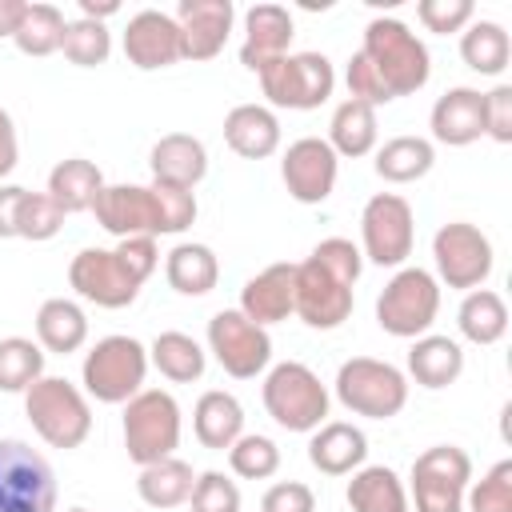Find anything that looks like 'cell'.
<instances>
[{
    "label": "cell",
    "instance_id": "38",
    "mask_svg": "<svg viewBox=\"0 0 512 512\" xmlns=\"http://www.w3.org/2000/svg\"><path fill=\"white\" fill-rule=\"evenodd\" d=\"M64 28H68L64 12H60L56 4H48V0H36V4H28V12H24V20H20L12 44H16L24 56H52V52H60V44H64Z\"/></svg>",
    "mask_w": 512,
    "mask_h": 512
},
{
    "label": "cell",
    "instance_id": "51",
    "mask_svg": "<svg viewBox=\"0 0 512 512\" xmlns=\"http://www.w3.org/2000/svg\"><path fill=\"white\" fill-rule=\"evenodd\" d=\"M116 256H120V264H124L140 284L160 268L156 236H128V240H116Z\"/></svg>",
    "mask_w": 512,
    "mask_h": 512
},
{
    "label": "cell",
    "instance_id": "1",
    "mask_svg": "<svg viewBox=\"0 0 512 512\" xmlns=\"http://www.w3.org/2000/svg\"><path fill=\"white\" fill-rule=\"evenodd\" d=\"M360 52L368 56V64L380 72V80L388 84L392 100L396 96H412L428 84L432 76V56L424 48V40L396 16H376L364 28V44Z\"/></svg>",
    "mask_w": 512,
    "mask_h": 512
},
{
    "label": "cell",
    "instance_id": "41",
    "mask_svg": "<svg viewBox=\"0 0 512 512\" xmlns=\"http://www.w3.org/2000/svg\"><path fill=\"white\" fill-rule=\"evenodd\" d=\"M228 468L240 476V480H268L276 476L280 468V448L276 440L260 436V432H244L232 448H228Z\"/></svg>",
    "mask_w": 512,
    "mask_h": 512
},
{
    "label": "cell",
    "instance_id": "18",
    "mask_svg": "<svg viewBox=\"0 0 512 512\" xmlns=\"http://www.w3.org/2000/svg\"><path fill=\"white\" fill-rule=\"evenodd\" d=\"M124 56H128V64L140 68V72L172 68L176 60H184L176 16H168V12H160V8H140V12H132L128 24H124Z\"/></svg>",
    "mask_w": 512,
    "mask_h": 512
},
{
    "label": "cell",
    "instance_id": "11",
    "mask_svg": "<svg viewBox=\"0 0 512 512\" xmlns=\"http://www.w3.org/2000/svg\"><path fill=\"white\" fill-rule=\"evenodd\" d=\"M432 260H436V284L472 292V288H484V280L492 276L496 252H492V240L476 224L448 220L432 236Z\"/></svg>",
    "mask_w": 512,
    "mask_h": 512
},
{
    "label": "cell",
    "instance_id": "37",
    "mask_svg": "<svg viewBox=\"0 0 512 512\" xmlns=\"http://www.w3.org/2000/svg\"><path fill=\"white\" fill-rule=\"evenodd\" d=\"M460 60L480 76H500L512 60V40L496 20H472L460 32Z\"/></svg>",
    "mask_w": 512,
    "mask_h": 512
},
{
    "label": "cell",
    "instance_id": "48",
    "mask_svg": "<svg viewBox=\"0 0 512 512\" xmlns=\"http://www.w3.org/2000/svg\"><path fill=\"white\" fill-rule=\"evenodd\" d=\"M156 200H160V220H164V236H180L196 224V192L188 188H168V184H152Z\"/></svg>",
    "mask_w": 512,
    "mask_h": 512
},
{
    "label": "cell",
    "instance_id": "24",
    "mask_svg": "<svg viewBox=\"0 0 512 512\" xmlns=\"http://www.w3.org/2000/svg\"><path fill=\"white\" fill-rule=\"evenodd\" d=\"M308 460L324 476H352L368 460V436L348 420H324L308 432Z\"/></svg>",
    "mask_w": 512,
    "mask_h": 512
},
{
    "label": "cell",
    "instance_id": "33",
    "mask_svg": "<svg viewBox=\"0 0 512 512\" xmlns=\"http://www.w3.org/2000/svg\"><path fill=\"white\" fill-rule=\"evenodd\" d=\"M456 328H460V336L468 344H480V348L504 340V332H508V304H504V296L492 292V288L464 292V300L456 308Z\"/></svg>",
    "mask_w": 512,
    "mask_h": 512
},
{
    "label": "cell",
    "instance_id": "44",
    "mask_svg": "<svg viewBox=\"0 0 512 512\" xmlns=\"http://www.w3.org/2000/svg\"><path fill=\"white\" fill-rule=\"evenodd\" d=\"M188 508L192 512H240V488L232 476L208 468L196 476L192 484V496H188Z\"/></svg>",
    "mask_w": 512,
    "mask_h": 512
},
{
    "label": "cell",
    "instance_id": "13",
    "mask_svg": "<svg viewBox=\"0 0 512 512\" xmlns=\"http://www.w3.org/2000/svg\"><path fill=\"white\" fill-rule=\"evenodd\" d=\"M208 352L232 380H256L272 364V336L240 308H220L208 320Z\"/></svg>",
    "mask_w": 512,
    "mask_h": 512
},
{
    "label": "cell",
    "instance_id": "14",
    "mask_svg": "<svg viewBox=\"0 0 512 512\" xmlns=\"http://www.w3.org/2000/svg\"><path fill=\"white\" fill-rule=\"evenodd\" d=\"M68 284L80 300L96 308H128L140 296V280L120 264L116 248H80L68 264Z\"/></svg>",
    "mask_w": 512,
    "mask_h": 512
},
{
    "label": "cell",
    "instance_id": "23",
    "mask_svg": "<svg viewBox=\"0 0 512 512\" xmlns=\"http://www.w3.org/2000/svg\"><path fill=\"white\" fill-rule=\"evenodd\" d=\"M148 168H152V184H168V188H188L192 192L208 176V148L192 132H168V136H160L152 144Z\"/></svg>",
    "mask_w": 512,
    "mask_h": 512
},
{
    "label": "cell",
    "instance_id": "39",
    "mask_svg": "<svg viewBox=\"0 0 512 512\" xmlns=\"http://www.w3.org/2000/svg\"><path fill=\"white\" fill-rule=\"evenodd\" d=\"M44 348L28 336H4L0 340V392H28L44 376Z\"/></svg>",
    "mask_w": 512,
    "mask_h": 512
},
{
    "label": "cell",
    "instance_id": "45",
    "mask_svg": "<svg viewBox=\"0 0 512 512\" xmlns=\"http://www.w3.org/2000/svg\"><path fill=\"white\" fill-rule=\"evenodd\" d=\"M416 20L436 36H452V32H464L476 20V4L472 0H420Z\"/></svg>",
    "mask_w": 512,
    "mask_h": 512
},
{
    "label": "cell",
    "instance_id": "28",
    "mask_svg": "<svg viewBox=\"0 0 512 512\" xmlns=\"http://www.w3.org/2000/svg\"><path fill=\"white\" fill-rule=\"evenodd\" d=\"M164 280L180 296H208L216 288V280H220V260H216V252L208 244L180 240L164 256Z\"/></svg>",
    "mask_w": 512,
    "mask_h": 512
},
{
    "label": "cell",
    "instance_id": "10",
    "mask_svg": "<svg viewBox=\"0 0 512 512\" xmlns=\"http://www.w3.org/2000/svg\"><path fill=\"white\" fill-rule=\"evenodd\" d=\"M416 244V212L400 192L368 196L360 212V256L376 268H404Z\"/></svg>",
    "mask_w": 512,
    "mask_h": 512
},
{
    "label": "cell",
    "instance_id": "19",
    "mask_svg": "<svg viewBox=\"0 0 512 512\" xmlns=\"http://www.w3.org/2000/svg\"><path fill=\"white\" fill-rule=\"evenodd\" d=\"M176 24H180L184 60H212L224 52L232 36L236 4L232 0H180Z\"/></svg>",
    "mask_w": 512,
    "mask_h": 512
},
{
    "label": "cell",
    "instance_id": "54",
    "mask_svg": "<svg viewBox=\"0 0 512 512\" xmlns=\"http://www.w3.org/2000/svg\"><path fill=\"white\" fill-rule=\"evenodd\" d=\"M24 12H28V4L24 0H0V36H16V28H20V20H24Z\"/></svg>",
    "mask_w": 512,
    "mask_h": 512
},
{
    "label": "cell",
    "instance_id": "52",
    "mask_svg": "<svg viewBox=\"0 0 512 512\" xmlns=\"http://www.w3.org/2000/svg\"><path fill=\"white\" fill-rule=\"evenodd\" d=\"M20 164V136H16V120L8 108H0V184L12 176V168Z\"/></svg>",
    "mask_w": 512,
    "mask_h": 512
},
{
    "label": "cell",
    "instance_id": "47",
    "mask_svg": "<svg viewBox=\"0 0 512 512\" xmlns=\"http://www.w3.org/2000/svg\"><path fill=\"white\" fill-rule=\"evenodd\" d=\"M312 260H316L320 268H328L336 280L352 284V288H356V280H360V272H364V256H360V248H356L348 236H328V240H320V244L312 248Z\"/></svg>",
    "mask_w": 512,
    "mask_h": 512
},
{
    "label": "cell",
    "instance_id": "21",
    "mask_svg": "<svg viewBox=\"0 0 512 512\" xmlns=\"http://www.w3.org/2000/svg\"><path fill=\"white\" fill-rule=\"evenodd\" d=\"M428 128L436 144L448 148H468L484 136V92L456 84L444 96H436L432 112H428Z\"/></svg>",
    "mask_w": 512,
    "mask_h": 512
},
{
    "label": "cell",
    "instance_id": "43",
    "mask_svg": "<svg viewBox=\"0 0 512 512\" xmlns=\"http://www.w3.org/2000/svg\"><path fill=\"white\" fill-rule=\"evenodd\" d=\"M60 228H64L60 204H56L48 192H28L24 204H20L16 236H20V240H32V244H44V240H52Z\"/></svg>",
    "mask_w": 512,
    "mask_h": 512
},
{
    "label": "cell",
    "instance_id": "4",
    "mask_svg": "<svg viewBox=\"0 0 512 512\" xmlns=\"http://www.w3.org/2000/svg\"><path fill=\"white\" fill-rule=\"evenodd\" d=\"M264 412L284 428V432H316L328 420V388L324 380L300 364V360H280L264 372Z\"/></svg>",
    "mask_w": 512,
    "mask_h": 512
},
{
    "label": "cell",
    "instance_id": "26",
    "mask_svg": "<svg viewBox=\"0 0 512 512\" xmlns=\"http://www.w3.org/2000/svg\"><path fill=\"white\" fill-rule=\"evenodd\" d=\"M464 372V348L460 340L452 336H436V332H424L412 340L408 348V376L420 384V388H448L456 384Z\"/></svg>",
    "mask_w": 512,
    "mask_h": 512
},
{
    "label": "cell",
    "instance_id": "35",
    "mask_svg": "<svg viewBox=\"0 0 512 512\" xmlns=\"http://www.w3.org/2000/svg\"><path fill=\"white\" fill-rule=\"evenodd\" d=\"M324 140H328V148H332L336 156H348V160L368 156V152L376 148V140H380L376 108H368V104H360V100H344V104H336Z\"/></svg>",
    "mask_w": 512,
    "mask_h": 512
},
{
    "label": "cell",
    "instance_id": "17",
    "mask_svg": "<svg viewBox=\"0 0 512 512\" xmlns=\"http://www.w3.org/2000/svg\"><path fill=\"white\" fill-rule=\"evenodd\" d=\"M352 304H356V292L352 284L336 280L328 268H320L312 256L296 264V316L316 328V332H332L340 328L348 316H352Z\"/></svg>",
    "mask_w": 512,
    "mask_h": 512
},
{
    "label": "cell",
    "instance_id": "9",
    "mask_svg": "<svg viewBox=\"0 0 512 512\" xmlns=\"http://www.w3.org/2000/svg\"><path fill=\"white\" fill-rule=\"evenodd\" d=\"M256 76L272 108H296V112L320 108L336 88V68L324 52H288L268 68H260Z\"/></svg>",
    "mask_w": 512,
    "mask_h": 512
},
{
    "label": "cell",
    "instance_id": "16",
    "mask_svg": "<svg viewBox=\"0 0 512 512\" xmlns=\"http://www.w3.org/2000/svg\"><path fill=\"white\" fill-rule=\"evenodd\" d=\"M96 224L116 236H164V220H160V200L152 184H104L96 204Z\"/></svg>",
    "mask_w": 512,
    "mask_h": 512
},
{
    "label": "cell",
    "instance_id": "34",
    "mask_svg": "<svg viewBox=\"0 0 512 512\" xmlns=\"http://www.w3.org/2000/svg\"><path fill=\"white\" fill-rule=\"evenodd\" d=\"M148 364H152L164 380H172V384H192V380L204 376L208 352H204L200 340H192L188 332L168 328V332H160V336L148 344Z\"/></svg>",
    "mask_w": 512,
    "mask_h": 512
},
{
    "label": "cell",
    "instance_id": "25",
    "mask_svg": "<svg viewBox=\"0 0 512 512\" xmlns=\"http://www.w3.org/2000/svg\"><path fill=\"white\" fill-rule=\"evenodd\" d=\"M224 140L244 160H268L280 148V120L268 104H236L224 116Z\"/></svg>",
    "mask_w": 512,
    "mask_h": 512
},
{
    "label": "cell",
    "instance_id": "6",
    "mask_svg": "<svg viewBox=\"0 0 512 512\" xmlns=\"http://www.w3.org/2000/svg\"><path fill=\"white\" fill-rule=\"evenodd\" d=\"M336 400L364 420H392L408 404V376L376 356H352L336 372Z\"/></svg>",
    "mask_w": 512,
    "mask_h": 512
},
{
    "label": "cell",
    "instance_id": "3",
    "mask_svg": "<svg viewBox=\"0 0 512 512\" xmlns=\"http://www.w3.org/2000/svg\"><path fill=\"white\" fill-rule=\"evenodd\" d=\"M144 376H148V348L124 332L100 336L80 364L84 396L100 404H128L144 388Z\"/></svg>",
    "mask_w": 512,
    "mask_h": 512
},
{
    "label": "cell",
    "instance_id": "40",
    "mask_svg": "<svg viewBox=\"0 0 512 512\" xmlns=\"http://www.w3.org/2000/svg\"><path fill=\"white\" fill-rule=\"evenodd\" d=\"M60 52H64L76 68H96V64H104V60L112 56V32H108L104 24H96V20L76 16V20H68V28H64Z\"/></svg>",
    "mask_w": 512,
    "mask_h": 512
},
{
    "label": "cell",
    "instance_id": "36",
    "mask_svg": "<svg viewBox=\"0 0 512 512\" xmlns=\"http://www.w3.org/2000/svg\"><path fill=\"white\" fill-rule=\"evenodd\" d=\"M192 484H196L192 464L180 460V456H164V460L140 468L136 492H140V500L148 508H180V504H188Z\"/></svg>",
    "mask_w": 512,
    "mask_h": 512
},
{
    "label": "cell",
    "instance_id": "22",
    "mask_svg": "<svg viewBox=\"0 0 512 512\" xmlns=\"http://www.w3.org/2000/svg\"><path fill=\"white\" fill-rule=\"evenodd\" d=\"M292 308H296V264H288V260L268 264L240 288V312L260 328L288 320Z\"/></svg>",
    "mask_w": 512,
    "mask_h": 512
},
{
    "label": "cell",
    "instance_id": "32",
    "mask_svg": "<svg viewBox=\"0 0 512 512\" xmlns=\"http://www.w3.org/2000/svg\"><path fill=\"white\" fill-rule=\"evenodd\" d=\"M100 188H104V172H100L92 160H84V156H68V160H60V164L48 172V196L60 204L64 216H72V212H92Z\"/></svg>",
    "mask_w": 512,
    "mask_h": 512
},
{
    "label": "cell",
    "instance_id": "46",
    "mask_svg": "<svg viewBox=\"0 0 512 512\" xmlns=\"http://www.w3.org/2000/svg\"><path fill=\"white\" fill-rule=\"evenodd\" d=\"M344 84H348V100H360L368 108H380V104H392V92L388 84L380 80V72L368 64V56L356 48L348 56V68H344Z\"/></svg>",
    "mask_w": 512,
    "mask_h": 512
},
{
    "label": "cell",
    "instance_id": "49",
    "mask_svg": "<svg viewBox=\"0 0 512 512\" xmlns=\"http://www.w3.org/2000/svg\"><path fill=\"white\" fill-rule=\"evenodd\" d=\"M260 512H316V492L304 480H276L264 492Z\"/></svg>",
    "mask_w": 512,
    "mask_h": 512
},
{
    "label": "cell",
    "instance_id": "31",
    "mask_svg": "<svg viewBox=\"0 0 512 512\" xmlns=\"http://www.w3.org/2000/svg\"><path fill=\"white\" fill-rule=\"evenodd\" d=\"M436 164V144L428 136H392L376 148V176L388 184H416L432 172Z\"/></svg>",
    "mask_w": 512,
    "mask_h": 512
},
{
    "label": "cell",
    "instance_id": "42",
    "mask_svg": "<svg viewBox=\"0 0 512 512\" xmlns=\"http://www.w3.org/2000/svg\"><path fill=\"white\" fill-rule=\"evenodd\" d=\"M468 512H512V460H496L476 484L464 492Z\"/></svg>",
    "mask_w": 512,
    "mask_h": 512
},
{
    "label": "cell",
    "instance_id": "55",
    "mask_svg": "<svg viewBox=\"0 0 512 512\" xmlns=\"http://www.w3.org/2000/svg\"><path fill=\"white\" fill-rule=\"evenodd\" d=\"M116 12H120V4H116V0H100V4H96V0H80V16H84V20L104 24V20H108V16H116Z\"/></svg>",
    "mask_w": 512,
    "mask_h": 512
},
{
    "label": "cell",
    "instance_id": "2",
    "mask_svg": "<svg viewBox=\"0 0 512 512\" xmlns=\"http://www.w3.org/2000/svg\"><path fill=\"white\" fill-rule=\"evenodd\" d=\"M24 416L48 448H64V452L80 448L92 432V404L84 388H76L64 376H48V372L24 392Z\"/></svg>",
    "mask_w": 512,
    "mask_h": 512
},
{
    "label": "cell",
    "instance_id": "15",
    "mask_svg": "<svg viewBox=\"0 0 512 512\" xmlns=\"http://www.w3.org/2000/svg\"><path fill=\"white\" fill-rule=\"evenodd\" d=\"M340 156L328 148L324 136H300L280 156V180L292 200L300 204H324L336 188Z\"/></svg>",
    "mask_w": 512,
    "mask_h": 512
},
{
    "label": "cell",
    "instance_id": "56",
    "mask_svg": "<svg viewBox=\"0 0 512 512\" xmlns=\"http://www.w3.org/2000/svg\"><path fill=\"white\" fill-rule=\"evenodd\" d=\"M64 512H88V508H64Z\"/></svg>",
    "mask_w": 512,
    "mask_h": 512
},
{
    "label": "cell",
    "instance_id": "8",
    "mask_svg": "<svg viewBox=\"0 0 512 512\" xmlns=\"http://www.w3.org/2000/svg\"><path fill=\"white\" fill-rule=\"evenodd\" d=\"M468 484L472 456L456 444H432L412 460L408 504H416V512H464Z\"/></svg>",
    "mask_w": 512,
    "mask_h": 512
},
{
    "label": "cell",
    "instance_id": "7",
    "mask_svg": "<svg viewBox=\"0 0 512 512\" xmlns=\"http://www.w3.org/2000/svg\"><path fill=\"white\" fill-rule=\"evenodd\" d=\"M436 312H440V284L420 264L396 268L384 292L376 296V324L396 340L424 336L436 324Z\"/></svg>",
    "mask_w": 512,
    "mask_h": 512
},
{
    "label": "cell",
    "instance_id": "20",
    "mask_svg": "<svg viewBox=\"0 0 512 512\" xmlns=\"http://www.w3.org/2000/svg\"><path fill=\"white\" fill-rule=\"evenodd\" d=\"M292 36H296V24H292V12H288L284 4H252V8L244 12L240 64H244L248 72L268 68L272 60L288 56Z\"/></svg>",
    "mask_w": 512,
    "mask_h": 512
},
{
    "label": "cell",
    "instance_id": "12",
    "mask_svg": "<svg viewBox=\"0 0 512 512\" xmlns=\"http://www.w3.org/2000/svg\"><path fill=\"white\" fill-rule=\"evenodd\" d=\"M0 512H56V472L24 440H0Z\"/></svg>",
    "mask_w": 512,
    "mask_h": 512
},
{
    "label": "cell",
    "instance_id": "29",
    "mask_svg": "<svg viewBox=\"0 0 512 512\" xmlns=\"http://www.w3.org/2000/svg\"><path fill=\"white\" fill-rule=\"evenodd\" d=\"M88 340V316L76 300L68 296H52L36 308V344L44 352H56V356H68V352H80Z\"/></svg>",
    "mask_w": 512,
    "mask_h": 512
},
{
    "label": "cell",
    "instance_id": "30",
    "mask_svg": "<svg viewBox=\"0 0 512 512\" xmlns=\"http://www.w3.org/2000/svg\"><path fill=\"white\" fill-rule=\"evenodd\" d=\"M352 512H412L404 480L388 464H364L352 472L348 492H344Z\"/></svg>",
    "mask_w": 512,
    "mask_h": 512
},
{
    "label": "cell",
    "instance_id": "5",
    "mask_svg": "<svg viewBox=\"0 0 512 512\" xmlns=\"http://www.w3.org/2000/svg\"><path fill=\"white\" fill-rule=\"evenodd\" d=\"M124 452L132 464H156L164 456H176L180 448V432H184V416L172 392L164 388H140L128 404H124Z\"/></svg>",
    "mask_w": 512,
    "mask_h": 512
},
{
    "label": "cell",
    "instance_id": "27",
    "mask_svg": "<svg viewBox=\"0 0 512 512\" xmlns=\"http://www.w3.org/2000/svg\"><path fill=\"white\" fill-rule=\"evenodd\" d=\"M192 432L204 448L228 452L244 436V404L224 388H208L192 408Z\"/></svg>",
    "mask_w": 512,
    "mask_h": 512
},
{
    "label": "cell",
    "instance_id": "53",
    "mask_svg": "<svg viewBox=\"0 0 512 512\" xmlns=\"http://www.w3.org/2000/svg\"><path fill=\"white\" fill-rule=\"evenodd\" d=\"M28 188L20 184H0V240L16 236V220H20V204H24Z\"/></svg>",
    "mask_w": 512,
    "mask_h": 512
},
{
    "label": "cell",
    "instance_id": "50",
    "mask_svg": "<svg viewBox=\"0 0 512 512\" xmlns=\"http://www.w3.org/2000/svg\"><path fill=\"white\" fill-rule=\"evenodd\" d=\"M484 136H492L496 144H512V88L496 84L492 92H484Z\"/></svg>",
    "mask_w": 512,
    "mask_h": 512
}]
</instances>
